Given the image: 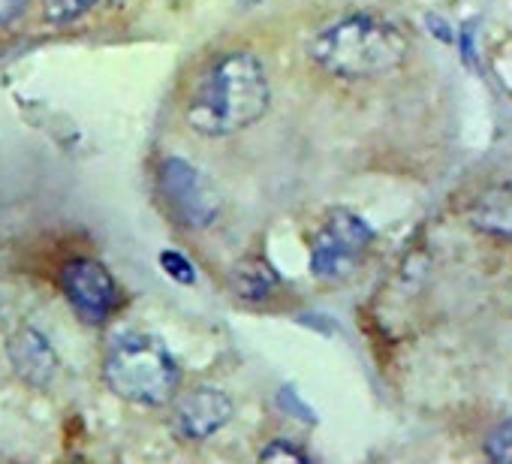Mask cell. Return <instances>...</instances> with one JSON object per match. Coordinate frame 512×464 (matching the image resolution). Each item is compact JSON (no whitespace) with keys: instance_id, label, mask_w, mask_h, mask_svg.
I'll use <instances>...</instances> for the list:
<instances>
[{"instance_id":"obj_1","label":"cell","mask_w":512,"mask_h":464,"mask_svg":"<svg viewBox=\"0 0 512 464\" xmlns=\"http://www.w3.org/2000/svg\"><path fill=\"white\" fill-rule=\"evenodd\" d=\"M272 106V82L266 64L253 52L235 49L214 58L196 79L184 121L205 139L235 136L253 127Z\"/></svg>"},{"instance_id":"obj_6","label":"cell","mask_w":512,"mask_h":464,"mask_svg":"<svg viewBox=\"0 0 512 464\" xmlns=\"http://www.w3.org/2000/svg\"><path fill=\"white\" fill-rule=\"evenodd\" d=\"M61 290L70 308L88 326H103L121 305V293L112 272L91 257H76L61 269Z\"/></svg>"},{"instance_id":"obj_10","label":"cell","mask_w":512,"mask_h":464,"mask_svg":"<svg viewBox=\"0 0 512 464\" xmlns=\"http://www.w3.org/2000/svg\"><path fill=\"white\" fill-rule=\"evenodd\" d=\"M281 287V275L263 257H244L229 272V290L244 302H266Z\"/></svg>"},{"instance_id":"obj_4","label":"cell","mask_w":512,"mask_h":464,"mask_svg":"<svg viewBox=\"0 0 512 464\" xmlns=\"http://www.w3.org/2000/svg\"><path fill=\"white\" fill-rule=\"evenodd\" d=\"M157 193L166 214L187 232H205L223 211V196L214 181L184 157H166L157 169Z\"/></svg>"},{"instance_id":"obj_11","label":"cell","mask_w":512,"mask_h":464,"mask_svg":"<svg viewBox=\"0 0 512 464\" xmlns=\"http://www.w3.org/2000/svg\"><path fill=\"white\" fill-rule=\"evenodd\" d=\"M115 4V0H46L43 4V19L49 25H73L103 7Z\"/></svg>"},{"instance_id":"obj_7","label":"cell","mask_w":512,"mask_h":464,"mask_svg":"<svg viewBox=\"0 0 512 464\" xmlns=\"http://www.w3.org/2000/svg\"><path fill=\"white\" fill-rule=\"evenodd\" d=\"M235 404L217 386H193L172 398V428L181 440H208L232 422Z\"/></svg>"},{"instance_id":"obj_3","label":"cell","mask_w":512,"mask_h":464,"mask_svg":"<svg viewBox=\"0 0 512 464\" xmlns=\"http://www.w3.org/2000/svg\"><path fill=\"white\" fill-rule=\"evenodd\" d=\"M103 380L109 392L130 404L163 407L178 395L181 368L163 341L145 332L118 335L103 359Z\"/></svg>"},{"instance_id":"obj_9","label":"cell","mask_w":512,"mask_h":464,"mask_svg":"<svg viewBox=\"0 0 512 464\" xmlns=\"http://www.w3.org/2000/svg\"><path fill=\"white\" fill-rule=\"evenodd\" d=\"M470 226L491 239L512 242V175L488 184L470 205Z\"/></svg>"},{"instance_id":"obj_8","label":"cell","mask_w":512,"mask_h":464,"mask_svg":"<svg viewBox=\"0 0 512 464\" xmlns=\"http://www.w3.org/2000/svg\"><path fill=\"white\" fill-rule=\"evenodd\" d=\"M7 359L13 371L37 389H49L61 374V359L52 341L37 326H19L7 341Z\"/></svg>"},{"instance_id":"obj_14","label":"cell","mask_w":512,"mask_h":464,"mask_svg":"<svg viewBox=\"0 0 512 464\" xmlns=\"http://www.w3.org/2000/svg\"><path fill=\"white\" fill-rule=\"evenodd\" d=\"M260 461H308V452L284 437L272 440L263 452H260Z\"/></svg>"},{"instance_id":"obj_15","label":"cell","mask_w":512,"mask_h":464,"mask_svg":"<svg viewBox=\"0 0 512 464\" xmlns=\"http://www.w3.org/2000/svg\"><path fill=\"white\" fill-rule=\"evenodd\" d=\"M31 0H0V28H10L13 22H19L25 16Z\"/></svg>"},{"instance_id":"obj_13","label":"cell","mask_w":512,"mask_h":464,"mask_svg":"<svg viewBox=\"0 0 512 464\" xmlns=\"http://www.w3.org/2000/svg\"><path fill=\"white\" fill-rule=\"evenodd\" d=\"M160 266H163V272H166L172 281H178V284H196V269H193V263H190L184 254H178V251H163V254H160Z\"/></svg>"},{"instance_id":"obj_12","label":"cell","mask_w":512,"mask_h":464,"mask_svg":"<svg viewBox=\"0 0 512 464\" xmlns=\"http://www.w3.org/2000/svg\"><path fill=\"white\" fill-rule=\"evenodd\" d=\"M485 455L500 464H512V416L503 419L488 437H485Z\"/></svg>"},{"instance_id":"obj_2","label":"cell","mask_w":512,"mask_h":464,"mask_svg":"<svg viewBox=\"0 0 512 464\" xmlns=\"http://www.w3.org/2000/svg\"><path fill=\"white\" fill-rule=\"evenodd\" d=\"M410 34L377 13H353L326 25L311 43V61L335 79L389 76L410 58Z\"/></svg>"},{"instance_id":"obj_5","label":"cell","mask_w":512,"mask_h":464,"mask_svg":"<svg viewBox=\"0 0 512 464\" xmlns=\"http://www.w3.org/2000/svg\"><path fill=\"white\" fill-rule=\"evenodd\" d=\"M371 245H374V229L362 214L350 208H332L323 217L311 242L314 278H323V281L347 278L362 263Z\"/></svg>"}]
</instances>
